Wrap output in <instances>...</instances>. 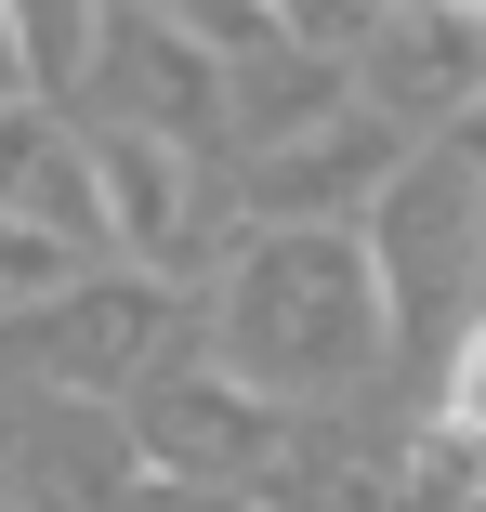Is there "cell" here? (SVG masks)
<instances>
[{"instance_id":"obj_1","label":"cell","mask_w":486,"mask_h":512,"mask_svg":"<svg viewBox=\"0 0 486 512\" xmlns=\"http://www.w3.org/2000/svg\"><path fill=\"white\" fill-rule=\"evenodd\" d=\"M368 329H381V263L342 224H276L224 289V342L250 381H342V355H368Z\"/></svg>"},{"instance_id":"obj_2","label":"cell","mask_w":486,"mask_h":512,"mask_svg":"<svg viewBox=\"0 0 486 512\" xmlns=\"http://www.w3.org/2000/svg\"><path fill=\"white\" fill-rule=\"evenodd\" d=\"M395 158H408V119H381V106H342V119H316L303 145H263L250 197H263L276 224H342L355 197H395Z\"/></svg>"},{"instance_id":"obj_3","label":"cell","mask_w":486,"mask_h":512,"mask_svg":"<svg viewBox=\"0 0 486 512\" xmlns=\"http://www.w3.org/2000/svg\"><path fill=\"white\" fill-rule=\"evenodd\" d=\"M368 79L395 92V106L421 92V106L447 119L460 92H486V14H473V0H381V27H368ZM395 106H381V119H395Z\"/></svg>"},{"instance_id":"obj_4","label":"cell","mask_w":486,"mask_h":512,"mask_svg":"<svg viewBox=\"0 0 486 512\" xmlns=\"http://www.w3.org/2000/svg\"><path fill=\"white\" fill-rule=\"evenodd\" d=\"M106 79H119V106H132V132H211L224 119V66L211 53H184V27H158V14H132V27H106Z\"/></svg>"},{"instance_id":"obj_5","label":"cell","mask_w":486,"mask_h":512,"mask_svg":"<svg viewBox=\"0 0 486 512\" xmlns=\"http://www.w3.org/2000/svg\"><path fill=\"white\" fill-rule=\"evenodd\" d=\"M92 184H106V237L119 250H145V263H171L184 250V211H198V184H184V145L171 132H106L92 145Z\"/></svg>"},{"instance_id":"obj_6","label":"cell","mask_w":486,"mask_h":512,"mask_svg":"<svg viewBox=\"0 0 486 512\" xmlns=\"http://www.w3.org/2000/svg\"><path fill=\"white\" fill-rule=\"evenodd\" d=\"M0 211H27L53 237H106V184H79V158L40 106H0Z\"/></svg>"},{"instance_id":"obj_7","label":"cell","mask_w":486,"mask_h":512,"mask_svg":"<svg viewBox=\"0 0 486 512\" xmlns=\"http://www.w3.org/2000/svg\"><path fill=\"white\" fill-rule=\"evenodd\" d=\"M66 250H79V237H53V224H27V211H0V289H53Z\"/></svg>"},{"instance_id":"obj_8","label":"cell","mask_w":486,"mask_h":512,"mask_svg":"<svg viewBox=\"0 0 486 512\" xmlns=\"http://www.w3.org/2000/svg\"><path fill=\"white\" fill-rule=\"evenodd\" d=\"M447 421L486 434V316H473V342H460V368H447Z\"/></svg>"},{"instance_id":"obj_9","label":"cell","mask_w":486,"mask_h":512,"mask_svg":"<svg viewBox=\"0 0 486 512\" xmlns=\"http://www.w3.org/2000/svg\"><path fill=\"white\" fill-rule=\"evenodd\" d=\"M14 66H27V40H14V0H0V106H14Z\"/></svg>"},{"instance_id":"obj_10","label":"cell","mask_w":486,"mask_h":512,"mask_svg":"<svg viewBox=\"0 0 486 512\" xmlns=\"http://www.w3.org/2000/svg\"><path fill=\"white\" fill-rule=\"evenodd\" d=\"M473 263H486V211H473Z\"/></svg>"},{"instance_id":"obj_11","label":"cell","mask_w":486,"mask_h":512,"mask_svg":"<svg viewBox=\"0 0 486 512\" xmlns=\"http://www.w3.org/2000/svg\"><path fill=\"white\" fill-rule=\"evenodd\" d=\"M473 499H486V486H473Z\"/></svg>"}]
</instances>
